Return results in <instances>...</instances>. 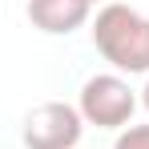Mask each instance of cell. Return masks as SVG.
I'll use <instances>...</instances> for the list:
<instances>
[{
	"instance_id": "1",
	"label": "cell",
	"mask_w": 149,
	"mask_h": 149,
	"mask_svg": "<svg viewBox=\"0 0 149 149\" xmlns=\"http://www.w3.org/2000/svg\"><path fill=\"white\" fill-rule=\"evenodd\" d=\"M93 45L117 73H149V16L129 4H105L93 20Z\"/></svg>"
},
{
	"instance_id": "2",
	"label": "cell",
	"mask_w": 149,
	"mask_h": 149,
	"mask_svg": "<svg viewBox=\"0 0 149 149\" xmlns=\"http://www.w3.org/2000/svg\"><path fill=\"white\" fill-rule=\"evenodd\" d=\"M85 125H97V129H121L129 125L137 97L129 89V81H121L117 73H97L81 85V101H77Z\"/></svg>"
},
{
	"instance_id": "3",
	"label": "cell",
	"mask_w": 149,
	"mask_h": 149,
	"mask_svg": "<svg viewBox=\"0 0 149 149\" xmlns=\"http://www.w3.org/2000/svg\"><path fill=\"white\" fill-rule=\"evenodd\" d=\"M85 133V117L77 105L45 101L24 117V145L28 149H77Z\"/></svg>"
},
{
	"instance_id": "4",
	"label": "cell",
	"mask_w": 149,
	"mask_h": 149,
	"mask_svg": "<svg viewBox=\"0 0 149 149\" xmlns=\"http://www.w3.org/2000/svg\"><path fill=\"white\" fill-rule=\"evenodd\" d=\"M93 4L89 0H28V20L32 28L49 32V36H69L81 24H89Z\"/></svg>"
},
{
	"instance_id": "5",
	"label": "cell",
	"mask_w": 149,
	"mask_h": 149,
	"mask_svg": "<svg viewBox=\"0 0 149 149\" xmlns=\"http://www.w3.org/2000/svg\"><path fill=\"white\" fill-rule=\"evenodd\" d=\"M113 149H149V125H125V133L113 141Z\"/></svg>"
},
{
	"instance_id": "6",
	"label": "cell",
	"mask_w": 149,
	"mask_h": 149,
	"mask_svg": "<svg viewBox=\"0 0 149 149\" xmlns=\"http://www.w3.org/2000/svg\"><path fill=\"white\" fill-rule=\"evenodd\" d=\"M141 105L149 109V81H145V89H141Z\"/></svg>"
},
{
	"instance_id": "7",
	"label": "cell",
	"mask_w": 149,
	"mask_h": 149,
	"mask_svg": "<svg viewBox=\"0 0 149 149\" xmlns=\"http://www.w3.org/2000/svg\"><path fill=\"white\" fill-rule=\"evenodd\" d=\"M89 4H97V0H89Z\"/></svg>"
}]
</instances>
